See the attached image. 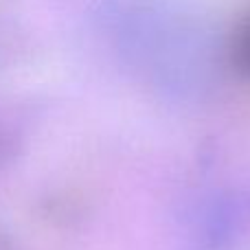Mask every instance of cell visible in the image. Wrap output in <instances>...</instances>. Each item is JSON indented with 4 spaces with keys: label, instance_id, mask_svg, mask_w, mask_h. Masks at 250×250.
<instances>
[{
    "label": "cell",
    "instance_id": "1",
    "mask_svg": "<svg viewBox=\"0 0 250 250\" xmlns=\"http://www.w3.org/2000/svg\"><path fill=\"white\" fill-rule=\"evenodd\" d=\"M250 226V191L222 187L200 195L187 215L189 250H230Z\"/></svg>",
    "mask_w": 250,
    "mask_h": 250
},
{
    "label": "cell",
    "instance_id": "2",
    "mask_svg": "<svg viewBox=\"0 0 250 250\" xmlns=\"http://www.w3.org/2000/svg\"><path fill=\"white\" fill-rule=\"evenodd\" d=\"M13 154H16V136L7 125L0 123V167L7 165Z\"/></svg>",
    "mask_w": 250,
    "mask_h": 250
},
{
    "label": "cell",
    "instance_id": "3",
    "mask_svg": "<svg viewBox=\"0 0 250 250\" xmlns=\"http://www.w3.org/2000/svg\"><path fill=\"white\" fill-rule=\"evenodd\" d=\"M237 60L242 64V68L250 75V22L244 26L242 35H239V44H237Z\"/></svg>",
    "mask_w": 250,
    "mask_h": 250
}]
</instances>
